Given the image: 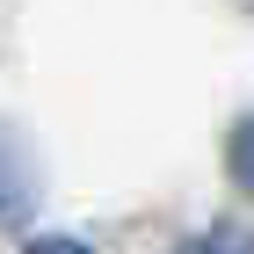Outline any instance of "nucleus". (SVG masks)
<instances>
[{
  "instance_id": "1",
  "label": "nucleus",
  "mask_w": 254,
  "mask_h": 254,
  "mask_svg": "<svg viewBox=\"0 0 254 254\" xmlns=\"http://www.w3.org/2000/svg\"><path fill=\"white\" fill-rule=\"evenodd\" d=\"M175 254H254V233L247 225H203V233L175 240Z\"/></svg>"
},
{
  "instance_id": "2",
  "label": "nucleus",
  "mask_w": 254,
  "mask_h": 254,
  "mask_svg": "<svg viewBox=\"0 0 254 254\" xmlns=\"http://www.w3.org/2000/svg\"><path fill=\"white\" fill-rule=\"evenodd\" d=\"M233 182H240V189H254V117L233 131Z\"/></svg>"
},
{
  "instance_id": "3",
  "label": "nucleus",
  "mask_w": 254,
  "mask_h": 254,
  "mask_svg": "<svg viewBox=\"0 0 254 254\" xmlns=\"http://www.w3.org/2000/svg\"><path fill=\"white\" fill-rule=\"evenodd\" d=\"M22 254H95V247H80V240H65V233H44V240H29Z\"/></svg>"
}]
</instances>
